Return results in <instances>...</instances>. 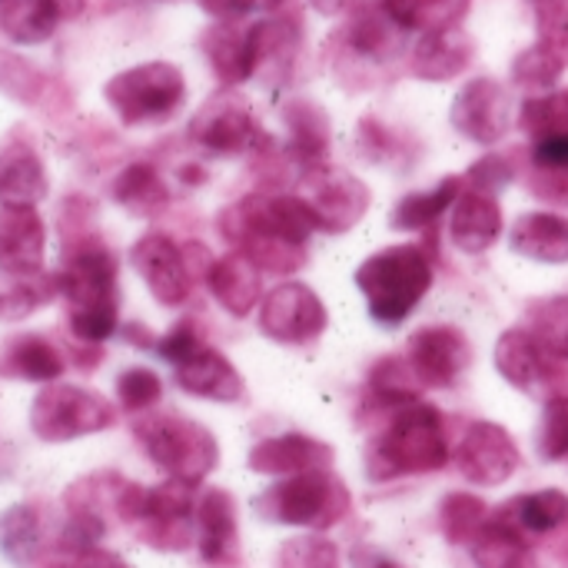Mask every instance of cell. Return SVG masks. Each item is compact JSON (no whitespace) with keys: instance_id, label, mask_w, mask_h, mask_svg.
I'll list each match as a JSON object with an SVG mask.
<instances>
[{"instance_id":"obj_47","label":"cell","mask_w":568,"mask_h":568,"mask_svg":"<svg viewBox=\"0 0 568 568\" xmlns=\"http://www.w3.org/2000/svg\"><path fill=\"white\" fill-rule=\"evenodd\" d=\"M116 399H120L123 409L143 413V409H150V406H156L163 399V379L146 366L123 369L120 379H116Z\"/></svg>"},{"instance_id":"obj_57","label":"cell","mask_w":568,"mask_h":568,"mask_svg":"<svg viewBox=\"0 0 568 568\" xmlns=\"http://www.w3.org/2000/svg\"><path fill=\"white\" fill-rule=\"evenodd\" d=\"M126 339H130V343H136V346H143V349H153V346H156V339H153L140 323H133V326L126 329Z\"/></svg>"},{"instance_id":"obj_51","label":"cell","mask_w":568,"mask_h":568,"mask_svg":"<svg viewBox=\"0 0 568 568\" xmlns=\"http://www.w3.org/2000/svg\"><path fill=\"white\" fill-rule=\"evenodd\" d=\"M513 180H516V166H513V160L506 153H489V156L476 160L469 166V173H466V183L473 190H483V193H493V196L499 190H506Z\"/></svg>"},{"instance_id":"obj_39","label":"cell","mask_w":568,"mask_h":568,"mask_svg":"<svg viewBox=\"0 0 568 568\" xmlns=\"http://www.w3.org/2000/svg\"><path fill=\"white\" fill-rule=\"evenodd\" d=\"M379 7L406 33H426V30L456 27L466 17L469 0H379Z\"/></svg>"},{"instance_id":"obj_8","label":"cell","mask_w":568,"mask_h":568,"mask_svg":"<svg viewBox=\"0 0 568 568\" xmlns=\"http://www.w3.org/2000/svg\"><path fill=\"white\" fill-rule=\"evenodd\" d=\"M116 426V409L87 386L47 383L30 406V429L43 443H73Z\"/></svg>"},{"instance_id":"obj_32","label":"cell","mask_w":568,"mask_h":568,"mask_svg":"<svg viewBox=\"0 0 568 568\" xmlns=\"http://www.w3.org/2000/svg\"><path fill=\"white\" fill-rule=\"evenodd\" d=\"M283 120L290 130V156L306 170L313 163H323L329 153V116L320 103L296 97L283 106Z\"/></svg>"},{"instance_id":"obj_26","label":"cell","mask_w":568,"mask_h":568,"mask_svg":"<svg viewBox=\"0 0 568 568\" xmlns=\"http://www.w3.org/2000/svg\"><path fill=\"white\" fill-rule=\"evenodd\" d=\"M203 276H206L213 300L236 320L250 316L256 310V303L263 300V273L236 250L213 260Z\"/></svg>"},{"instance_id":"obj_20","label":"cell","mask_w":568,"mask_h":568,"mask_svg":"<svg viewBox=\"0 0 568 568\" xmlns=\"http://www.w3.org/2000/svg\"><path fill=\"white\" fill-rule=\"evenodd\" d=\"M196 539L200 556L210 568L240 566V519L236 499L226 489H206L196 499Z\"/></svg>"},{"instance_id":"obj_18","label":"cell","mask_w":568,"mask_h":568,"mask_svg":"<svg viewBox=\"0 0 568 568\" xmlns=\"http://www.w3.org/2000/svg\"><path fill=\"white\" fill-rule=\"evenodd\" d=\"M406 30L376 3H349V17L339 30V40L343 47L363 60V63H373V67H386L393 63L403 50H406Z\"/></svg>"},{"instance_id":"obj_10","label":"cell","mask_w":568,"mask_h":568,"mask_svg":"<svg viewBox=\"0 0 568 568\" xmlns=\"http://www.w3.org/2000/svg\"><path fill=\"white\" fill-rule=\"evenodd\" d=\"M190 140L216 156H236L253 146H263V130L250 103L236 93V87H220L190 120Z\"/></svg>"},{"instance_id":"obj_2","label":"cell","mask_w":568,"mask_h":568,"mask_svg":"<svg viewBox=\"0 0 568 568\" xmlns=\"http://www.w3.org/2000/svg\"><path fill=\"white\" fill-rule=\"evenodd\" d=\"M433 260L416 243L386 246L363 260L356 270V286L366 296L369 316L386 329L403 326L419 310V303L433 290Z\"/></svg>"},{"instance_id":"obj_53","label":"cell","mask_w":568,"mask_h":568,"mask_svg":"<svg viewBox=\"0 0 568 568\" xmlns=\"http://www.w3.org/2000/svg\"><path fill=\"white\" fill-rule=\"evenodd\" d=\"M203 346V339H200V329L190 323V320H183V323H176L163 339H156V356H163L166 363H173V366H180L186 356H193L196 349Z\"/></svg>"},{"instance_id":"obj_43","label":"cell","mask_w":568,"mask_h":568,"mask_svg":"<svg viewBox=\"0 0 568 568\" xmlns=\"http://www.w3.org/2000/svg\"><path fill=\"white\" fill-rule=\"evenodd\" d=\"M0 90L7 97H13L17 103H30V106H40L43 97L50 93V77L27 63L23 57L10 53V50H0Z\"/></svg>"},{"instance_id":"obj_1","label":"cell","mask_w":568,"mask_h":568,"mask_svg":"<svg viewBox=\"0 0 568 568\" xmlns=\"http://www.w3.org/2000/svg\"><path fill=\"white\" fill-rule=\"evenodd\" d=\"M60 296L67 300V320L77 339L103 343L120 326L116 256L97 236H80L60 266Z\"/></svg>"},{"instance_id":"obj_55","label":"cell","mask_w":568,"mask_h":568,"mask_svg":"<svg viewBox=\"0 0 568 568\" xmlns=\"http://www.w3.org/2000/svg\"><path fill=\"white\" fill-rule=\"evenodd\" d=\"M529 186L536 196L552 200V203H566L568 206V173H546V170H532Z\"/></svg>"},{"instance_id":"obj_4","label":"cell","mask_w":568,"mask_h":568,"mask_svg":"<svg viewBox=\"0 0 568 568\" xmlns=\"http://www.w3.org/2000/svg\"><path fill=\"white\" fill-rule=\"evenodd\" d=\"M253 506H256L260 519H266V523L326 532L346 519L353 496L336 473L310 469V473L283 476L276 486L260 493Z\"/></svg>"},{"instance_id":"obj_52","label":"cell","mask_w":568,"mask_h":568,"mask_svg":"<svg viewBox=\"0 0 568 568\" xmlns=\"http://www.w3.org/2000/svg\"><path fill=\"white\" fill-rule=\"evenodd\" d=\"M532 170L568 173V130H549L532 136Z\"/></svg>"},{"instance_id":"obj_5","label":"cell","mask_w":568,"mask_h":568,"mask_svg":"<svg viewBox=\"0 0 568 568\" xmlns=\"http://www.w3.org/2000/svg\"><path fill=\"white\" fill-rule=\"evenodd\" d=\"M133 436L156 469L170 479L200 486L220 466L216 436L176 413H153L133 423Z\"/></svg>"},{"instance_id":"obj_13","label":"cell","mask_w":568,"mask_h":568,"mask_svg":"<svg viewBox=\"0 0 568 568\" xmlns=\"http://www.w3.org/2000/svg\"><path fill=\"white\" fill-rule=\"evenodd\" d=\"M406 363L413 366L423 389H449L473 363V343L463 329L439 323L423 326L406 343Z\"/></svg>"},{"instance_id":"obj_6","label":"cell","mask_w":568,"mask_h":568,"mask_svg":"<svg viewBox=\"0 0 568 568\" xmlns=\"http://www.w3.org/2000/svg\"><path fill=\"white\" fill-rule=\"evenodd\" d=\"M103 100L126 126L163 123L183 106L186 77L170 60H146L113 73L103 87Z\"/></svg>"},{"instance_id":"obj_44","label":"cell","mask_w":568,"mask_h":568,"mask_svg":"<svg viewBox=\"0 0 568 568\" xmlns=\"http://www.w3.org/2000/svg\"><path fill=\"white\" fill-rule=\"evenodd\" d=\"M556 359H568V296H552L529 306L526 326Z\"/></svg>"},{"instance_id":"obj_30","label":"cell","mask_w":568,"mask_h":568,"mask_svg":"<svg viewBox=\"0 0 568 568\" xmlns=\"http://www.w3.org/2000/svg\"><path fill=\"white\" fill-rule=\"evenodd\" d=\"M469 549H473V562L479 568H542L539 556L529 546V536H523L499 513L489 516V523L469 542Z\"/></svg>"},{"instance_id":"obj_28","label":"cell","mask_w":568,"mask_h":568,"mask_svg":"<svg viewBox=\"0 0 568 568\" xmlns=\"http://www.w3.org/2000/svg\"><path fill=\"white\" fill-rule=\"evenodd\" d=\"M509 243L519 256L536 260V263H568V216L562 213H523L513 223Z\"/></svg>"},{"instance_id":"obj_41","label":"cell","mask_w":568,"mask_h":568,"mask_svg":"<svg viewBox=\"0 0 568 568\" xmlns=\"http://www.w3.org/2000/svg\"><path fill=\"white\" fill-rule=\"evenodd\" d=\"M562 73H566V53H559L546 43H532L513 60V83L529 93L556 90Z\"/></svg>"},{"instance_id":"obj_38","label":"cell","mask_w":568,"mask_h":568,"mask_svg":"<svg viewBox=\"0 0 568 568\" xmlns=\"http://www.w3.org/2000/svg\"><path fill=\"white\" fill-rule=\"evenodd\" d=\"M463 176H446L443 183H436L433 190H423V193H406L396 210H393V230H429L453 203L456 196L463 193Z\"/></svg>"},{"instance_id":"obj_33","label":"cell","mask_w":568,"mask_h":568,"mask_svg":"<svg viewBox=\"0 0 568 568\" xmlns=\"http://www.w3.org/2000/svg\"><path fill=\"white\" fill-rule=\"evenodd\" d=\"M47 546V519L37 503H17L0 516V552L13 566H37Z\"/></svg>"},{"instance_id":"obj_40","label":"cell","mask_w":568,"mask_h":568,"mask_svg":"<svg viewBox=\"0 0 568 568\" xmlns=\"http://www.w3.org/2000/svg\"><path fill=\"white\" fill-rule=\"evenodd\" d=\"M489 506L479 499V496H469V493H449L439 506V529L446 536V542L453 546H469L483 526L489 523Z\"/></svg>"},{"instance_id":"obj_27","label":"cell","mask_w":568,"mask_h":568,"mask_svg":"<svg viewBox=\"0 0 568 568\" xmlns=\"http://www.w3.org/2000/svg\"><path fill=\"white\" fill-rule=\"evenodd\" d=\"M210 70L216 73L220 87H240L253 80V57H250V27L240 20H216L200 40Z\"/></svg>"},{"instance_id":"obj_7","label":"cell","mask_w":568,"mask_h":568,"mask_svg":"<svg viewBox=\"0 0 568 568\" xmlns=\"http://www.w3.org/2000/svg\"><path fill=\"white\" fill-rule=\"evenodd\" d=\"M220 233L233 243V250L253 240L306 246L316 226L296 193H250L220 213Z\"/></svg>"},{"instance_id":"obj_29","label":"cell","mask_w":568,"mask_h":568,"mask_svg":"<svg viewBox=\"0 0 568 568\" xmlns=\"http://www.w3.org/2000/svg\"><path fill=\"white\" fill-rule=\"evenodd\" d=\"M47 193H50V180H47L40 153L23 140H10L0 150V203L37 206Z\"/></svg>"},{"instance_id":"obj_9","label":"cell","mask_w":568,"mask_h":568,"mask_svg":"<svg viewBox=\"0 0 568 568\" xmlns=\"http://www.w3.org/2000/svg\"><path fill=\"white\" fill-rule=\"evenodd\" d=\"M296 196L300 203L310 210L313 226L323 233H346L353 230L366 213H369V186L333 163H313L303 170L300 183H296Z\"/></svg>"},{"instance_id":"obj_11","label":"cell","mask_w":568,"mask_h":568,"mask_svg":"<svg viewBox=\"0 0 568 568\" xmlns=\"http://www.w3.org/2000/svg\"><path fill=\"white\" fill-rule=\"evenodd\" d=\"M329 326V313L306 283H280L260 300V333L283 346H306Z\"/></svg>"},{"instance_id":"obj_36","label":"cell","mask_w":568,"mask_h":568,"mask_svg":"<svg viewBox=\"0 0 568 568\" xmlns=\"http://www.w3.org/2000/svg\"><path fill=\"white\" fill-rule=\"evenodd\" d=\"M57 296H60L57 273H47V270L20 273V276L0 273V320H7V323H20V320L33 316Z\"/></svg>"},{"instance_id":"obj_15","label":"cell","mask_w":568,"mask_h":568,"mask_svg":"<svg viewBox=\"0 0 568 568\" xmlns=\"http://www.w3.org/2000/svg\"><path fill=\"white\" fill-rule=\"evenodd\" d=\"M456 466L473 486H503L519 473L523 456L506 426L479 419L463 433L456 449Z\"/></svg>"},{"instance_id":"obj_35","label":"cell","mask_w":568,"mask_h":568,"mask_svg":"<svg viewBox=\"0 0 568 568\" xmlns=\"http://www.w3.org/2000/svg\"><path fill=\"white\" fill-rule=\"evenodd\" d=\"M110 193H113V200H116L126 213L143 216V220L160 216V213L166 210V203H170V190H166L160 170H156L153 163H143V160L123 166L120 176L113 180Z\"/></svg>"},{"instance_id":"obj_34","label":"cell","mask_w":568,"mask_h":568,"mask_svg":"<svg viewBox=\"0 0 568 568\" xmlns=\"http://www.w3.org/2000/svg\"><path fill=\"white\" fill-rule=\"evenodd\" d=\"M63 13L57 0H0V33L17 47L47 43Z\"/></svg>"},{"instance_id":"obj_19","label":"cell","mask_w":568,"mask_h":568,"mask_svg":"<svg viewBox=\"0 0 568 568\" xmlns=\"http://www.w3.org/2000/svg\"><path fill=\"white\" fill-rule=\"evenodd\" d=\"M47 226L33 203H0V273L43 270Z\"/></svg>"},{"instance_id":"obj_42","label":"cell","mask_w":568,"mask_h":568,"mask_svg":"<svg viewBox=\"0 0 568 568\" xmlns=\"http://www.w3.org/2000/svg\"><path fill=\"white\" fill-rule=\"evenodd\" d=\"M369 393L376 403L383 406H406V403H416L419 393H423V383L416 379L413 366L406 363V356H386L373 366L369 373Z\"/></svg>"},{"instance_id":"obj_21","label":"cell","mask_w":568,"mask_h":568,"mask_svg":"<svg viewBox=\"0 0 568 568\" xmlns=\"http://www.w3.org/2000/svg\"><path fill=\"white\" fill-rule=\"evenodd\" d=\"M476 60V43L473 37L456 23V27H443V30H426L416 37L413 50H409V70L419 80L429 83H446L456 80L459 73H466V67Z\"/></svg>"},{"instance_id":"obj_22","label":"cell","mask_w":568,"mask_h":568,"mask_svg":"<svg viewBox=\"0 0 568 568\" xmlns=\"http://www.w3.org/2000/svg\"><path fill=\"white\" fill-rule=\"evenodd\" d=\"M336 459L329 443H320L303 433H283L256 443L250 449V469L260 476H296L310 469H329Z\"/></svg>"},{"instance_id":"obj_48","label":"cell","mask_w":568,"mask_h":568,"mask_svg":"<svg viewBox=\"0 0 568 568\" xmlns=\"http://www.w3.org/2000/svg\"><path fill=\"white\" fill-rule=\"evenodd\" d=\"M280 568H339V549L316 536H296L290 542H283L280 549Z\"/></svg>"},{"instance_id":"obj_54","label":"cell","mask_w":568,"mask_h":568,"mask_svg":"<svg viewBox=\"0 0 568 568\" xmlns=\"http://www.w3.org/2000/svg\"><path fill=\"white\" fill-rule=\"evenodd\" d=\"M213 20H243L250 13H276L286 0H196Z\"/></svg>"},{"instance_id":"obj_12","label":"cell","mask_w":568,"mask_h":568,"mask_svg":"<svg viewBox=\"0 0 568 568\" xmlns=\"http://www.w3.org/2000/svg\"><path fill=\"white\" fill-rule=\"evenodd\" d=\"M516 113L519 110H516L509 87H503L493 77H476L456 93L449 120L459 136L493 146L516 126Z\"/></svg>"},{"instance_id":"obj_45","label":"cell","mask_w":568,"mask_h":568,"mask_svg":"<svg viewBox=\"0 0 568 568\" xmlns=\"http://www.w3.org/2000/svg\"><path fill=\"white\" fill-rule=\"evenodd\" d=\"M516 123L532 136L549 133V130H568V90H549V93L529 97L519 106Z\"/></svg>"},{"instance_id":"obj_46","label":"cell","mask_w":568,"mask_h":568,"mask_svg":"<svg viewBox=\"0 0 568 568\" xmlns=\"http://www.w3.org/2000/svg\"><path fill=\"white\" fill-rule=\"evenodd\" d=\"M536 449L542 463H559L568 459V396H549L536 436Z\"/></svg>"},{"instance_id":"obj_50","label":"cell","mask_w":568,"mask_h":568,"mask_svg":"<svg viewBox=\"0 0 568 568\" xmlns=\"http://www.w3.org/2000/svg\"><path fill=\"white\" fill-rule=\"evenodd\" d=\"M33 568H130L120 556L100 549V546H83V549H67L60 546L50 556H40Z\"/></svg>"},{"instance_id":"obj_25","label":"cell","mask_w":568,"mask_h":568,"mask_svg":"<svg viewBox=\"0 0 568 568\" xmlns=\"http://www.w3.org/2000/svg\"><path fill=\"white\" fill-rule=\"evenodd\" d=\"M300 53V27L286 17H266L250 23V57L253 77L266 83H283L293 73Z\"/></svg>"},{"instance_id":"obj_31","label":"cell","mask_w":568,"mask_h":568,"mask_svg":"<svg viewBox=\"0 0 568 568\" xmlns=\"http://www.w3.org/2000/svg\"><path fill=\"white\" fill-rule=\"evenodd\" d=\"M63 373H67V359H63L60 346L37 333L10 339L0 356V376H10V379L57 383Z\"/></svg>"},{"instance_id":"obj_59","label":"cell","mask_w":568,"mask_h":568,"mask_svg":"<svg viewBox=\"0 0 568 568\" xmlns=\"http://www.w3.org/2000/svg\"><path fill=\"white\" fill-rule=\"evenodd\" d=\"M363 568H403L399 562H393V559H373L369 566H363Z\"/></svg>"},{"instance_id":"obj_24","label":"cell","mask_w":568,"mask_h":568,"mask_svg":"<svg viewBox=\"0 0 568 568\" xmlns=\"http://www.w3.org/2000/svg\"><path fill=\"white\" fill-rule=\"evenodd\" d=\"M449 236L469 256L486 253L503 236V206H499V200L493 193H483V190H473V186L463 190L456 196V203H453Z\"/></svg>"},{"instance_id":"obj_14","label":"cell","mask_w":568,"mask_h":568,"mask_svg":"<svg viewBox=\"0 0 568 568\" xmlns=\"http://www.w3.org/2000/svg\"><path fill=\"white\" fill-rule=\"evenodd\" d=\"M130 263L160 306H183L190 300L193 270L183 256V246L173 236L143 233L130 250Z\"/></svg>"},{"instance_id":"obj_49","label":"cell","mask_w":568,"mask_h":568,"mask_svg":"<svg viewBox=\"0 0 568 568\" xmlns=\"http://www.w3.org/2000/svg\"><path fill=\"white\" fill-rule=\"evenodd\" d=\"M539 43L568 53V0H529Z\"/></svg>"},{"instance_id":"obj_56","label":"cell","mask_w":568,"mask_h":568,"mask_svg":"<svg viewBox=\"0 0 568 568\" xmlns=\"http://www.w3.org/2000/svg\"><path fill=\"white\" fill-rule=\"evenodd\" d=\"M349 3H353V0H310V7H313L316 13H323V17H339V13L349 10Z\"/></svg>"},{"instance_id":"obj_16","label":"cell","mask_w":568,"mask_h":568,"mask_svg":"<svg viewBox=\"0 0 568 568\" xmlns=\"http://www.w3.org/2000/svg\"><path fill=\"white\" fill-rule=\"evenodd\" d=\"M190 483L166 479L163 486L150 489L146 513L136 523L140 539L160 552H183L193 539V523H196V499H193Z\"/></svg>"},{"instance_id":"obj_37","label":"cell","mask_w":568,"mask_h":568,"mask_svg":"<svg viewBox=\"0 0 568 568\" xmlns=\"http://www.w3.org/2000/svg\"><path fill=\"white\" fill-rule=\"evenodd\" d=\"M506 523H513L523 536H546L568 523V496L562 489H542L519 496L499 509Z\"/></svg>"},{"instance_id":"obj_3","label":"cell","mask_w":568,"mask_h":568,"mask_svg":"<svg viewBox=\"0 0 568 568\" xmlns=\"http://www.w3.org/2000/svg\"><path fill=\"white\" fill-rule=\"evenodd\" d=\"M449 463L443 413L423 399L396 409L386 433L369 446L366 473L373 483H389L409 473H436Z\"/></svg>"},{"instance_id":"obj_58","label":"cell","mask_w":568,"mask_h":568,"mask_svg":"<svg viewBox=\"0 0 568 568\" xmlns=\"http://www.w3.org/2000/svg\"><path fill=\"white\" fill-rule=\"evenodd\" d=\"M57 3H60V13H63V20H67V17L83 13V3H87V0H57Z\"/></svg>"},{"instance_id":"obj_17","label":"cell","mask_w":568,"mask_h":568,"mask_svg":"<svg viewBox=\"0 0 568 568\" xmlns=\"http://www.w3.org/2000/svg\"><path fill=\"white\" fill-rule=\"evenodd\" d=\"M496 369L503 379L529 396H546V389L559 379L556 356L526 329L513 326L496 343Z\"/></svg>"},{"instance_id":"obj_23","label":"cell","mask_w":568,"mask_h":568,"mask_svg":"<svg viewBox=\"0 0 568 568\" xmlns=\"http://www.w3.org/2000/svg\"><path fill=\"white\" fill-rule=\"evenodd\" d=\"M176 386L190 396L213 399V403H240L246 396V383L240 369L206 343L176 366Z\"/></svg>"}]
</instances>
